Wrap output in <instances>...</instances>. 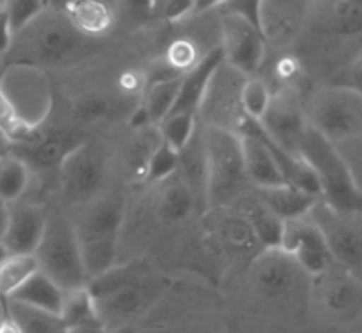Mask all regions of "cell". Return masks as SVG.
I'll return each mask as SVG.
<instances>
[{
  "mask_svg": "<svg viewBox=\"0 0 362 333\" xmlns=\"http://www.w3.org/2000/svg\"><path fill=\"white\" fill-rule=\"evenodd\" d=\"M93 38L81 35L63 15L62 8H47L23 31L13 36L2 65L59 66L74 63L93 50Z\"/></svg>",
  "mask_w": 362,
  "mask_h": 333,
  "instance_id": "cell-1",
  "label": "cell"
},
{
  "mask_svg": "<svg viewBox=\"0 0 362 333\" xmlns=\"http://www.w3.org/2000/svg\"><path fill=\"white\" fill-rule=\"evenodd\" d=\"M204 196L214 208H226L237 203L247 192L240 138L235 131L209 126L203 136Z\"/></svg>",
  "mask_w": 362,
  "mask_h": 333,
  "instance_id": "cell-2",
  "label": "cell"
},
{
  "mask_svg": "<svg viewBox=\"0 0 362 333\" xmlns=\"http://www.w3.org/2000/svg\"><path fill=\"white\" fill-rule=\"evenodd\" d=\"M298 156L313 169L321 190V201L339 214L358 215L362 206L361 183L330 142L307 126L298 146Z\"/></svg>",
  "mask_w": 362,
  "mask_h": 333,
  "instance_id": "cell-3",
  "label": "cell"
},
{
  "mask_svg": "<svg viewBox=\"0 0 362 333\" xmlns=\"http://www.w3.org/2000/svg\"><path fill=\"white\" fill-rule=\"evenodd\" d=\"M305 122L332 146L361 138L362 99L361 92L343 86L317 90L303 110Z\"/></svg>",
  "mask_w": 362,
  "mask_h": 333,
  "instance_id": "cell-4",
  "label": "cell"
},
{
  "mask_svg": "<svg viewBox=\"0 0 362 333\" xmlns=\"http://www.w3.org/2000/svg\"><path fill=\"white\" fill-rule=\"evenodd\" d=\"M35 258L40 272L54 281L63 292L88 285L72 222L63 215L47 217L45 231L35 251Z\"/></svg>",
  "mask_w": 362,
  "mask_h": 333,
  "instance_id": "cell-5",
  "label": "cell"
},
{
  "mask_svg": "<svg viewBox=\"0 0 362 333\" xmlns=\"http://www.w3.org/2000/svg\"><path fill=\"white\" fill-rule=\"evenodd\" d=\"M86 287L95 299L97 312L105 325L106 321H126L142 312L151 296L139 265H113L105 274L88 281Z\"/></svg>",
  "mask_w": 362,
  "mask_h": 333,
  "instance_id": "cell-6",
  "label": "cell"
},
{
  "mask_svg": "<svg viewBox=\"0 0 362 333\" xmlns=\"http://www.w3.org/2000/svg\"><path fill=\"white\" fill-rule=\"evenodd\" d=\"M0 95L20 122L40 129L52 110V86L45 70L29 65L4 66L0 77Z\"/></svg>",
  "mask_w": 362,
  "mask_h": 333,
  "instance_id": "cell-7",
  "label": "cell"
},
{
  "mask_svg": "<svg viewBox=\"0 0 362 333\" xmlns=\"http://www.w3.org/2000/svg\"><path fill=\"white\" fill-rule=\"evenodd\" d=\"M307 218L323 235L334 264L341 265L358 280L362 264V240L357 215L335 211L321 199L308 211Z\"/></svg>",
  "mask_w": 362,
  "mask_h": 333,
  "instance_id": "cell-8",
  "label": "cell"
},
{
  "mask_svg": "<svg viewBox=\"0 0 362 333\" xmlns=\"http://www.w3.org/2000/svg\"><path fill=\"white\" fill-rule=\"evenodd\" d=\"M105 154L95 144H85L65 158L59 167L63 194L76 203H88L97 197L105 181Z\"/></svg>",
  "mask_w": 362,
  "mask_h": 333,
  "instance_id": "cell-9",
  "label": "cell"
},
{
  "mask_svg": "<svg viewBox=\"0 0 362 333\" xmlns=\"http://www.w3.org/2000/svg\"><path fill=\"white\" fill-rule=\"evenodd\" d=\"M221 31H223V45L219 49L224 62L240 74L257 72L266 54L262 33L240 16L226 11L221 20Z\"/></svg>",
  "mask_w": 362,
  "mask_h": 333,
  "instance_id": "cell-10",
  "label": "cell"
},
{
  "mask_svg": "<svg viewBox=\"0 0 362 333\" xmlns=\"http://www.w3.org/2000/svg\"><path fill=\"white\" fill-rule=\"evenodd\" d=\"M258 124L278 147L298 156V146L307 129V122L300 97L293 90L271 95L269 106Z\"/></svg>",
  "mask_w": 362,
  "mask_h": 333,
  "instance_id": "cell-11",
  "label": "cell"
},
{
  "mask_svg": "<svg viewBox=\"0 0 362 333\" xmlns=\"http://www.w3.org/2000/svg\"><path fill=\"white\" fill-rule=\"evenodd\" d=\"M124 214H126V203L117 192L93 197L79 214L76 222H72L77 244L117 242Z\"/></svg>",
  "mask_w": 362,
  "mask_h": 333,
  "instance_id": "cell-12",
  "label": "cell"
},
{
  "mask_svg": "<svg viewBox=\"0 0 362 333\" xmlns=\"http://www.w3.org/2000/svg\"><path fill=\"white\" fill-rule=\"evenodd\" d=\"M298 264L280 249H264L257 255L250 269V278L258 296L281 299L294 291L300 280Z\"/></svg>",
  "mask_w": 362,
  "mask_h": 333,
  "instance_id": "cell-13",
  "label": "cell"
},
{
  "mask_svg": "<svg viewBox=\"0 0 362 333\" xmlns=\"http://www.w3.org/2000/svg\"><path fill=\"white\" fill-rule=\"evenodd\" d=\"M47 217L40 204L23 201L9 204L8 228L0 242L8 255H35L45 231Z\"/></svg>",
  "mask_w": 362,
  "mask_h": 333,
  "instance_id": "cell-14",
  "label": "cell"
},
{
  "mask_svg": "<svg viewBox=\"0 0 362 333\" xmlns=\"http://www.w3.org/2000/svg\"><path fill=\"white\" fill-rule=\"evenodd\" d=\"M81 144L83 140L74 131L56 127V129H49L45 133H38L36 129L25 142L18 144L23 153L15 154L22 158L25 163L31 161L40 169H54V167L59 169L65 158Z\"/></svg>",
  "mask_w": 362,
  "mask_h": 333,
  "instance_id": "cell-15",
  "label": "cell"
},
{
  "mask_svg": "<svg viewBox=\"0 0 362 333\" xmlns=\"http://www.w3.org/2000/svg\"><path fill=\"white\" fill-rule=\"evenodd\" d=\"M223 52L221 49L210 50L201 62L194 69H190L185 76L181 77L180 92H177L176 103H174L173 113H190V115H197V111L201 110L204 103V97L209 95L210 85H212L214 77L219 72L223 66Z\"/></svg>",
  "mask_w": 362,
  "mask_h": 333,
  "instance_id": "cell-16",
  "label": "cell"
},
{
  "mask_svg": "<svg viewBox=\"0 0 362 333\" xmlns=\"http://www.w3.org/2000/svg\"><path fill=\"white\" fill-rule=\"evenodd\" d=\"M257 199L281 222L307 217L308 211L317 203V197L305 194L289 185L257 190Z\"/></svg>",
  "mask_w": 362,
  "mask_h": 333,
  "instance_id": "cell-17",
  "label": "cell"
},
{
  "mask_svg": "<svg viewBox=\"0 0 362 333\" xmlns=\"http://www.w3.org/2000/svg\"><path fill=\"white\" fill-rule=\"evenodd\" d=\"M63 15L81 35L95 38L113 25V9L100 0H70L63 2Z\"/></svg>",
  "mask_w": 362,
  "mask_h": 333,
  "instance_id": "cell-18",
  "label": "cell"
},
{
  "mask_svg": "<svg viewBox=\"0 0 362 333\" xmlns=\"http://www.w3.org/2000/svg\"><path fill=\"white\" fill-rule=\"evenodd\" d=\"M239 215L246 221L253 233L257 244L262 245L264 249H278L280 247L281 230L284 222L274 217L257 196H244L237 201Z\"/></svg>",
  "mask_w": 362,
  "mask_h": 333,
  "instance_id": "cell-19",
  "label": "cell"
},
{
  "mask_svg": "<svg viewBox=\"0 0 362 333\" xmlns=\"http://www.w3.org/2000/svg\"><path fill=\"white\" fill-rule=\"evenodd\" d=\"M300 8L296 2H262L260 31L264 42H287L300 25Z\"/></svg>",
  "mask_w": 362,
  "mask_h": 333,
  "instance_id": "cell-20",
  "label": "cell"
},
{
  "mask_svg": "<svg viewBox=\"0 0 362 333\" xmlns=\"http://www.w3.org/2000/svg\"><path fill=\"white\" fill-rule=\"evenodd\" d=\"M8 301L22 303L28 307L38 308V310L50 312V314L59 315L63 301V291L49 280L43 272H35Z\"/></svg>",
  "mask_w": 362,
  "mask_h": 333,
  "instance_id": "cell-21",
  "label": "cell"
},
{
  "mask_svg": "<svg viewBox=\"0 0 362 333\" xmlns=\"http://www.w3.org/2000/svg\"><path fill=\"white\" fill-rule=\"evenodd\" d=\"M321 299L327 310L334 314H348L358 307L361 287L358 280L343 269V274H335L323 284Z\"/></svg>",
  "mask_w": 362,
  "mask_h": 333,
  "instance_id": "cell-22",
  "label": "cell"
},
{
  "mask_svg": "<svg viewBox=\"0 0 362 333\" xmlns=\"http://www.w3.org/2000/svg\"><path fill=\"white\" fill-rule=\"evenodd\" d=\"M139 133L129 140L124 153V160H126L127 174L136 181L146 180L147 165H149L151 156L154 151L158 149L162 144V136L158 133V127L147 126L142 129H136Z\"/></svg>",
  "mask_w": 362,
  "mask_h": 333,
  "instance_id": "cell-23",
  "label": "cell"
},
{
  "mask_svg": "<svg viewBox=\"0 0 362 333\" xmlns=\"http://www.w3.org/2000/svg\"><path fill=\"white\" fill-rule=\"evenodd\" d=\"M194 210V192L181 180L163 181L158 197V215L162 221L181 222L187 221Z\"/></svg>",
  "mask_w": 362,
  "mask_h": 333,
  "instance_id": "cell-24",
  "label": "cell"
},
{
  "mask_svg": "<svg viewBox=\"0 0 362 333\" xmlns=\"http://www.w3.org/2000/svg\"><path fill=\"white\" fill-rule=\"evenodd\" d=\"M6 312L22 333H66V326L59 315L50 312L38 310L16 301H6Z\"/></svg>",
  "mask_w": 362,
  "mask_h": 333,
  "instance_id": "cell-25",
  "label": "cell"
},
{
  "mask_svg": "<svg viewBox=\"0 0 362 333\" xmlns=\"http://www.w3.org/2000/svg\"><path fill=\"white\" fill-rule=\"evenodd\" d=\"M181 77L147 85L146 93H144L142 110L146 111L149 126L158 127L163 122V119L170 113L174 103H176L177 92H180Z\"/></svg>",
  "mask_w": 362,
  "mask_h": 333,
  "instance_id": "cell-26",
  "label": "cell"
},
{
  "mask_svg": "<svg viewBox=\"0 0 362 333\" xmlns=\"http://www.w3.org/2000/svg\"><path fill=\"white\" fill-rule=\"evenodd\" d=\"M38 271L35 255H8L0 262V299L8 301Z\"/></svg>",
  "mask_w": 362,
  "mask_h": 333,
  "instance_id": "cell-27",
  "label": "cell"
},
{
  "mask_svg": "<svg viewBox=\"0 0 362 333\" xmlns=\"http://www.w3.org/2000/svg\"><path fill=\"white\" fill-rule=\"evenodd\" d=\"M29 185V165L16 156L8 153L0 158V199L8 204L22 199L23 192Z\"/></svg>",
  "mask_w": 362,
  "mask_h": 333,
  "instance_id": "cell-28",
  "label": "cell"
},
{
  "mask_svg": "<svg viewBox=\"0 0 362 333\" xmlns=\"http://www.w3.org/2000/svg\"><path fill=\"white\" fill-rule=\"evenodd\" d=\"M59 319H62L66 328L83 325V322L100 321L95 299L90 294L88 287H79L63 292Z\"/></svg>",
  "mask_w": 362,
  "mask_h": 333,
  "instance_id": "cell-29",
  "label": "cell"
},
{
  "mask_svg": "<svg viewBox=\"0 0 362 333\" xmlns=\"http://www.w3.org/2000/svg\"><path fill=\"white\" fill-rule=\"evenodd\" d=\"M158 133L162 136V142L174 153L180 154L196 134V115H190V113L167 115L158 126Z\"/></svg>",
  "mask_w": 362,
  "mask_h": 333,
  "instance_id": "cell-30",
  "label": "cell"
},
{
  "mask_svg": "<svg viewBox=\"0 0 362 333\" xmlns=\"http://www.w3.org/2000/svg\"><path fill=\"white\" fill-rule=\"evenodd\" d=\"M271 90L264 79L251 77L244 81L239 90V104L243 115L250 120L260 122L271 103Z\"/></svg>",
  "mask_w": 362,
  "mask_h": 333,
  "instance_id": "cell-31",
  "label": "cell"
},
{
  "mask_svg": "<svg viewBox=\"0 0 362 333\" xmlns=\"http://www.w3.org/2000/svg\"><path fill=\"white\" fill-rule=\"evenodd\" d=\"M74 119L81 124H97L106 120L115 111V104L105 93H86L74 104Z\"/></svg>",
  "mask_w": 362,
  "mask_h": 333,
  "instance_id": "cell-32",
  "label": "cell"
},
{
  "mask_svg": "<svg viewBox=\"0 0 362 333\" xmlns=\"http://www.w3.org/2000/svg\"><path fill=\"white\" fill-rule=\"evenodd\" d=\"M47 6H49V2H42V0H9V2H4L13 36L18 35L33 20L38 18L45 11Z\"/></svg>",
  "mask_w": 362,
  "mask_h": 333,
  "instance_id": "cell-33",
  "label": "cell"
},
{
  "mask_svg": "<svg viewBox=\"0 0 362 333\" xmlns=\"http://www.w3.org/2000/svg\"><path fill=\"white\" fill-rule=\"evenodd\" d=\"M219 235L224 245L233 247L235 251H253V245L257 244L250 226L240 215L224 218L219 228Z\"/></svg>",
  "mask_w": 362,
  "mask_h": 333,
  "instance_id": "cell-34",
  "label": "cell"
},
{
  "mask_svg": "<svg viewBox=\"0 0 362 333\" xmlns=\"http://www.w3.org/2000/svg\"><path fill=\"white\" fill-rule=\"evenodd\" d=\"M177 173V154L165 144H160L158 149L154 151L147 165L146 181L151 183H163L169 177L176 176Z\"/></svg>",
  "mask_w": 362,
  "mask_h": 333,
  "instance_id": "cell-35",
  "label": "cell"
},
{
  "mask_svg": "<svg viewBox=\"0 0 362 333\" xmlns=\"http://www.w3.org/2000/svg\"><path fill=\"white\" fill-rule=\"evenodd\" d=\"M361 20V2H335L334 4V23L339 35H358Z\"/></svg>",
  "mask_w": 362,
  "mask_h": 333,
  "instance_id": "cell-36",
  "label": "cell"
},
{
  "mask_svg": "<svg viewBox=\"0 0 362 333\" xmlns=\"http://www.w3.org/2000/svg\"><path fill=\"white\" fill-rule=\"evenodd\" d=\"M165 63L177 74H183L185 70L194 69L197 65V50L187 40H177L170 43L169 52H167Z\"/></svg>",
  "mask_w": 362,
  "mask_h": 333,
  "instance_id": "cell-37",
  "label": "cell"
},
{
  "mask_svg": "<svg viewBox=\"0 0 362 333\" xmlns=\"http://www.w3.org/2000/svg\"><path fill=\"white\" fill-rule=\"evenodd\" d=\"M260 0H233V2H221L224 6V11L233 13L246 20L247 23L260 31ZM262 33V31H260Z\"/></svg>",
  "mask_w": 362,
  "mask_h": 333,
  "instance_id": "cell-38",
  "label": "cell"
},
{
  "mask_svg": "<svg viewBox=\"0 0 362 333\" xmlns=\"http://www.w3.org/2000/svg\"><path fill=\"white\" fill-rule=\"evenodd\" d=\"M192 0H174V2H163L160 8V15L167 22H181L185 16L192 15Z\"/></svg>",
  "mask_w": 362,
  "mask_h": 333,
  "instance_id": "cell-39",
  "label": "cell"
},
{
  "mask_svg": "<svg viewBox=\"0 0 362 333\" xmlns=\"http://www.w3.org/2000/svg\"><path fill=\"white\" fill-rule=\"evenodd\" d=\"M13 43V31L9 25L8 13H6L4 2H0V62L6 54L9 52V47Z\"/></svg>",
  "mask_w": 362,
  "mask_h": 333,
  "instance_id": "cell-40",
  "label": "cell"
},
{
  "mask_svg": "<svg viewBox=\"0 0 362 333\" xmlns=\"http://www.w3.org/2000/svg\"><path fill=\"white\" fill-rule=\"evenodd\" d=\"M120 88L126 93H139L144 90V77L136 72H126L119 79Z\"/></svg>",
  "mask_w": 362,
  "mask_h": 333,
  "instance_id": "cell-41",
  "label": "cell"
},
{
  "mask_svg": "<svg viewBox=\"0 0 362 333\" xmlns=\"http://www.w3.org/2000/svg\"><path fill=\"white\" fill-rule=\"evenodd\" d=\"M66 333H108V329H106V325L103 321H93L66 328Z\"/></svg>",
  "mask_w": 362,
  "mask_h": 333,
  "instance_id": "cell-42",
  "label": "cell"
},
{
  "mask_svg": "<svg viewBox=\"0 0 362 333\" xmlns=\"http://www.w3.org/2000/svg\"><path fill=\"white\" fill-rule=\"evenodd\" d=\"M296 70H298V65L289 58L281 59V62L278 63V72H280L281 79H287V77H291L294 72H296Z\"/></svg>",
  "mask_w": 362,
  "mask_h": 333,
  "instance_id": "cell-43",
  "label": "cell"
},
{
  "mask_svg": "<svg viewBox=\"0 0 362 333\" xmlns=\"http://www.w3.org/2000/svg\"><path fill=\"white\" fill-rule=\"evenodd\" d=\"M9 221V204L6 201L0 199V242L4 238L6 228H8Z\"/></svg>",
  "mask_w": 362,
  "mask_h": 333,
  "instance_id": "cell-44",
  "label": "cell"
},
{
  "mask_svg": "<svg viewBox=\"0 0 362 333\" xmlns=\"http://www.w3.org/2000/svg\"><path fill=\"white\" fill-rule=\"evenodd\" d=\"M0 333H22L16 322L9 317L8 312L4 314V317L0 319Z\"/></svg>",
  "mask_w": 362,
  "mask_h": 333,
  "instance_id": "cell-45",
  "label": "cell"
},
{
  "mask_svg": "<svg viewBox=\"0 0 362 333\" xmlns=\"http://www.w3.org/2000/svg\"><path fill=\"white\" fill-rule=\"evenodd\" d=\"M110 333H139V329H136L133 325H127V322H124V325H119L115 329H113V332H110Z\"/></svg>",
  "mask_w": 362,
  "mask_h": 333,
  "instance_id": "cell-46",
  "label": "cell"
},
{
  "mask_svg": "<svg viewBox=\"0 0 362 333\" xmlns=\"http://www.w3.org/2000/svg\"><path fill=\"white\" fill-rule=\"evenodd\" d=\"M9 147H11V144L8 142V140H6L4 136H2V134H0V158L4 156V154H8L9 153Z\"/></svg>",
  "mask_w": 362,
  "mask_h": 333,
  "instance_id": "cell-47",
  "label": "cell"
},
{
  "mask_svg": "<svg viewBox=\"0 0 362 333\" xmlns=\"http://www.w3.org/2000/svg\"><path fill=\"white\" fill-rule=\"evenodd\" d=\"M6 257H8V251H6V249H4V245L0 244V262L4 260Z\"/></svg>",
  "mask_w": 362,
  "mask_h": 333,
  "instance_id": "cell-48",
  "label": "cell"
},
{
  "mask_svg": "<svg viewBox=\"0 0 362 333\" xmlns=\"http://www.w3.org/2000/svg\"><path fill=\"white\" fill-rule=\"evenodd\" d=\"M2 72H4V65H2V62H0V77H2Z\"/></svg>",
  "mask_w": 362,
  "mask_h": 333,
  "instance_id": "cell-49",
  "label": "cell"
}]
</instances>
